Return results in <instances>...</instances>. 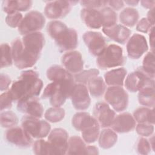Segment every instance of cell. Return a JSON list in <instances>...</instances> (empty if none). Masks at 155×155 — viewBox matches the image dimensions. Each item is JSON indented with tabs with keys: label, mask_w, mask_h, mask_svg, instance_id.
Segmentation results:
<instances>
[{
	"label": "cell",
	"mask_w": 155,
	"mask_h": 155,
	"mask_svg": "<svg viewBox=\"0 0 155 155\" xmlns=\"http://www.w3.org/2000/svg\"><path fill=\"white\" fill-rule=\"evenodd\" d=\"M106 102L117 112L124 111L128 107V94L119 86H110L105 93Z\"/></svg>",
	"instance_id": "52a82bcc"
},
{
	"label": "cell",
	"mask_w": 155,
	"mask_h": 155,
	"mask_svg": "<svg viewBox=\"0 0 155 155\" xmlns=\"http://www.w3.org/2000/svg\"><path fill=\"white\" fill-rule=\"evenodd\" d=\"M99 71L97 69L93 68L87 70L81 71V72L76 74L74 76V79L78 82L79 84H87L88 81L92 78L98 76Z\"/></svg>",
	"instance_id": "f35d334b"
},
{
	"label": "cell",
	"mask_w": 155,
	"mask_h": 155,
	"mask_svg": "<svg viewBox=\"0 0 155 155\" xmlns=\"http://www.w3.org/2000/svg\"><path fill=\"white\" fill-rule=\"evenodd\" d=\"M127 70L124 68L113 69L104 74V81L109 86H119L124 85Z\"/></svg>",
	"instance_id": "d4e9b609"
},
{
	"label": "cell",
	"mask_w": 155,
	"mask_h": 155,
	"mask_svg": "<svg viewBox=\"0 0 155 155\" xmlns=\"http://www.w3.org/2000/svg\"><path fill=\"white\" fill-rule=\"evenodd\" d=\"M21 124L22 127L33 138L42 139L50 132L49 123L38 117L25 116L22 119Z\"/></svg>",
	"instance_id": "8992f818"
},
{
	"label": "cell",
	"mask_w": 155,
	"mask_h": 155,
	"mask_svg": "<svg viewBox=\"0 0 155 155\" xmlns=\"http://www.w3.org/2000/svg\"><path fill=\"white\" fill-rule=\"evenodd\" d=\"M98 154V148L94 146H87L85 154Z\"/></svg>",
	"instance_id": "681fc988"
},
{
	"label": "cell",
	"mask_w": 155,
	"mask_h": 155,
	"mask_svg": "<svg viewBox=\"0 0 155 155\" xmlns=\"http://www.w3.org/2000/svg\"><path fill=\"white\" fill-rule=\"evenodd\" d=\"M154 87H145L139 91L138 101L145 107H154L155 101Z\"/></svg>",
	"instance_id": "d6a6232c"
},
{
	"label": "cell",
	"mask_w": 155,
	"mask_h": 155,
	"mask_svg": "<svg viewBox=\"0 0 155 155\" xmlns=\"http://www.w3.org/2000/svg\"><path fill=\"white\" fill-rule=\"evenodd\" d=\"M64 109L61 107H51L47 110L44 113L45 119L50 122L56 123L61 121L65 116Z\"/></svg>",
	"instance_id": "e575fe53"
},
{
	"label": "cell",
	"mask_w": 155,
	"mask_h": 155,
	"mask_svg": "<svg viewBox=\"0 0 155 155\" xmlns=\"http://www.w3.org/2000/svg\"><path fill=\"white\" fill-rule=\"evenodd\" d=\"M148 46L145 38L140 34H134L127 42L128 56L133 59L140 58L148 50Z\"/></svg>",
	"instance_id": "9a60e30c"
},
{
	"label": "cell",
	"mask_w": 155,
	"mask_h": 155,
	"mask_svg": "<svg viewBox=\"0 0 155 155\" xmlns=\"http://www.w3.org/2000/svg\"><path fill=\"white\" fill-rule=\"evenodd\" d=\"M151 150L150 142L145 138L141 137L137 144V151L140 154H148Z\"/></svg>",
	"instance_id": "7bdbcfd3"
},
{
	"label": "cell",
	"mask_w": 155,
	"mask_h": 155,
	"mask_svg": "<svg viewBox=\"0 0 155 155\" xmlns=\"http://www.w3.org/2000/svg\"><path fill=\"white\" fill-rule=\"evenodd\" d=\"M125 2L130 5L134 6V5H136L139 2V1H125Z\"/></svg>",
	"instance_id": "f5cc1de1"
},
{
	"label": "cell",
	"mask_w": 155,
	"mask_h": 155,
	"mask_svg": "<svg viewBox=\"0 0 155 155\" xmlns=\"http://www.w3.org/2000/svg\"><path fill=\"white\" fill-rule=\"evenodd\" d=\"M22 15L20 12L8 14L5 17V22L8 26L12 28L18 27L22 20Z\"/></svg>",
	"instance_id": "ab89813d"
},
{
	"label": "cell",
	"mask_w": 155,
	"mask_h": 155,
	"mask_svg": "<svg viewBox=\"0 0 155 155\" xmlns=\"http://www.w3.org/2000/svg\"><path fill=\"white\" fill-rule=\"evenodd\" d=\"M139 13L137 10L128 7L124 9L119 14V20L125 27H133L139 19Z\"/></svg>",
	"instance_id": "4dcf8cb0"
},
{
	"label": "cell",
	"mask_w": 155,
	"mask_h": 155,
	"mask_svg": "<svg viewBox=\"0 0 155 155\" xmlns=\"http://www.w3.org/2000/svg\"><path fill=\"white\" fill-rule=\"evenodd\" d=\"M122 48L116 44L107 45L97 56L96 62L99 67L107 69L120 66L124 63Z\"/></svg>",
	"instance_id": "5b68a950"
},
{
	"label": "cell",
	"mask_w": 155,
	"mask_h": 155,
	"mask_svg": "<svg viewBox=\"0 0 155 155\" xmlns=\"http://www.w3.org/2000/svg\"><path fill=\"white\" fill-rule=\"evenodd\" d=\"M86 145L85 141L80 137L73 136L68 141L66 154H85Z\"/></svg>",
	"instance_id": "f546056e"
},
{
	"label": "cell",
	"mask_w": 155,
	"mask_h": 155,
	"mask_svg": "<svg viewBox=\"0 0 155 155\" xmlns=\"http://www.w3.org/2000/svg\"><path fill=\"white\" fill-rule=\"evenodd\" d=\"M47 78L52 82L61 81L73 77L70 72L59 65H53L49 67L46 72Z\"/></svg>",
	"instance_id": "1f68e13d"
},
{
	"label": "cell",
	"mask_w": 155,
	"mask_h": 155,
	"mask_svg": "<svg viewBox=\"0 0 155 155\" xmlns=\"http://www.w3.org/2000/svg\"><path fill=\"white\" fill-rule=\"evenodd\" d=\"M47 32L54 39L62 51H70L75 49L78 44V36L76 31L68 28L62 22L53 21L47 25Z\"/></svg>",
	"instance_id": "7a4b0ae2"
},
{
	"label": "cell",
	"mask_w": 155,
	"mask_h": 155,
	"mask_svg": "<svg viewBox=\"0 0 155 155\" xmlns=\"http://www.w3.org/2000/svg\"><path fill=\"white\" fill-rule=\"evenodd\" d=\"M125 86L129 91L134 93L145 87H154V81L138 68L127 76Z\"/></svg>",
	"instance_id": "30bf717a"
},
{
	"label": "cell",
	"mask_w": 155,
	"mask_h": 155,
	"mask_svg": "<svg viewBox=\"0 0 155 155\" xmlns=\"http://www.w3.org/2000/svg\"><path fill=\"white\" fill-rule=\"evenodd\" d=\"M33 150V153L38 155L60 154L58 150L50 142L42 139H39L34 143Z\"/></svg>",
	"instance_id": "484cf974"
},
{
	"label": "cell",
	"mask_w": 155,
	"mask_h": 155,
	"mask_svg": "<svg viewBox=\"0 0 155 155\" xmlns=\"http://www.w3.org/2000/svg\"><path fill=\"white\" fill-rule=\"evenodd\" d=\"M100 11L103 17L102 27H108L116 24L117 15L112 8L110 7H104Z\"/></svg>",
	"instance_id": "74e56055"
},
{
	"label": "cell",
	"mask_w": 155,
	"mask_h": 155,
	"mask_svg": "<svg viewBox=\"0 0 155 155\" xmlns=\"http://www.w3.org/2000/svg\"><path fill=\"white\" fill-rule=\"evenodd\" d=\"M133 117L138 124H154V109L140 107L136 109L133 113Z\"/></svg>",
	"instance_id": "83f0119b"
},
{
	"label": "cell",
	"mask_w": 155,
	"mask_h": 155,
	"mask_svg": "<svg viewBox=\"0 0 155 155\" xmlns=\"http://www.w3.org/2000/svg\"><path fill=\"white\" fill-rule=\"evenodd\" d=\"M1 125L4 128H12L18 123L16 114L12 111H5L1 113Z\"/></svg>",
	"instance_id": "d590c367"
},
{
	"label": "cell",
	"mask_w": 155,
	"mask_h": 155,
	"mask_svg": "<svg viewBox=\"0 0 155 155\" xmlns=\"http://www.w3.org/2000/svg\"><path fill=\"white\" fill-rule=\"evenodd\" d=\"M136 126L133 116L128 113H124L115 116L111 125L116 133H124L132 131Z\"/></svg>",
	"instance_id": "ffe728a7"
},
{
	"label": "cell",
	"mask_w": 155,
	"mask_h": 155,
	"mask_svg": "<svg viewBox=\"0 0 155 155\" xmlns=\"http://www.w3.org/2000/svg\"><path fill=\"white\" fill-rule=\"evenodd\" d=\"M45 19L44 15L38 11H31L23 18L18 28L22 35L38 32L44 26Z\"/></svg>",
	"instance_id": "ba28073f"
},
{
	"label": "cell",
	"mask_w": 155,
	"mask_h": 155,
	"mask_svg": "<svg viewBox=\"0 0 155 155\" xmlns=\"http://www.w3.org/2000/svg\"><path fill=\"white\" fill-rule=\"evenodd\" d=\"M154 125L149 124H138L136 127V132L140 136L148 137L154 132Z\"/></svg>",
	"instance_id": "60d3db41"
},
{
	"label": "cell",
	"mask_w": 155,
	"mask_h": 155,
	"mask_svg": "<svg viewBox=\"0 0 155 155\" xmlns=\"http://www.w3.org/2000/svg\"><path fill=\"white\" fill-rule=\"evenodd\" d=\"M21 41L24 50L38 59L45 44L43 34L39 31L27 34L23 36Z\"/></svg>",
	"instance_id": "8fae6325"
},
{
	"label": "cell",
	"mask_w": 155,
	"mask_h": 155,
	"mask_svg": "<svg viewBox=\"0 0 155 155\" xmlns=\"http://www.w3.org/2000/svg\"><path fill=\"white\" fill-rule=\"evenodd\" d=\"M1 67H7L12 65L13 63V57L12 52V47L7 43L1 44Z\"/></svg>",
	"instance_id": "8d00e7d4"
},
{
	"label": "cell",
	"mask_w": 155,
	"mask_h": 155,
	"mask_svg": "<svg viewBox=\"0 0 155 155\" xmlns=\"http://www.w3.org/2000/svg\"><path fill=\"white\" fill-rule=\"evenodd\" d=\"M73 127L78 131H81L85 142L91 143L99 137L100 125L95 119L89 113L79 112L76 113L71 120Z\"/></svg>",
	"instance_id": "277c9868"
},
{
	"label": "cell",
	"mask_w": 155,
	"mask_h": 155,
	"mask_svg": "<svg viewBox=\"0 0 155 155\" xmlns=\"http://www.w3.org/2000/svg\"><path fill=\"white\" fill-rule=\"evenodd\" d=\"M81 18L84 23L91 28L98 29L103 27V17L101 11L84 8L81 11Z\"/></svg>",
	"instance_id": "603a6c76"
},
{
	"label": "cell",
	"mask_w": 155,
	"mask_h": 155,
	"mask_svg": "<svg viewBox=\"0 0 155 155\" xmlns=\"http://www.w3.org/2000/svg\"><path fill=\"white\" fill-rule=\"evenodd\" d=\"M94 116L99 125L103 128L111 127L115 117V112L107 103L99 102L94 106Z\"/></svg>",
	"instance_id": "e0dca14e"
},
{
	"label": "cell",
	"mask_w": 155,
	"mask_h": 155,
	"mask_svg": "<svg viewBox=\"0 0 155 155\" xmlns=\"http://www.w3.org/2000/svg\"><path fill=\"white\" fill-rule=\"evenodd\" d=\"M150 44L152 49V52H154V27L153 26L150 30Z\"/></svg>",
	"instance_id": "c3c4849f"
},
{
	"label": "cell",
	"mask_w": 155,
	"mask_h": 155,
	"mask_svg": "<svg viewBox=\"0 0 155 155\" xmlns=\"http://www.w3.org/2000/svg\"><path fill=\"white\" fill-rule=\"evenodd\" d=\"M87 84L89 93L94 97H99L105 92V85L104 80L99 76L91 78L88 81Z\"/></svg>",
	"instance_id": "f1b7e54d"
},
{
	"label": "cell",
	"mask_w": 155,
	"mask_h": 155,
	"mask_svg": "<svg viewBox=\"0 0 155 155\" xmlns=\"http://www.w3.org/2000/svg\"><path fill=\"white\" fill-rule=\"evenodd\" d=\"M11 47L13 61L15 66L19 69L31 67L38 60L24 50L22 41L18 38L12 42Z\"/></svg>",
	"instance_id": "9c48e42d"
},
{
	"label": "cell",
	"mask_w": 155,
	"mask_h": 155,
	"mask_svg": "<svg viewBox=\"0 0 155 155\" xmlns=\"http://www.w3.org/2000/svg\"><path fill=\"white\" fill-rule=\"evenodd\" d=\"M70 98L74 108L78 110H87L90 105V97L88 88L84 84H76Z\"/></svg>",
	"instance_id": "5bb4252c"
},
{
	"label": "cell",
	"mask_w": 155,
	"mask_h": 155,
	"mask_svg": "<svg viewBox=\"0 0 155 155\" xmlns=\"http://www.w3.org/2000/svg\"><path fill=\"white\" fill-rule=\"evenodd\" d=\"M13 101L9 91H5L1 94L0 103H1V111L9 109L12 106V101Z\"/></svg>",
	"instance_id": "b9f144b4"
},
{
	"label": "cell",
	"mask_w": 155,
	"mask_h": 155,
	"mask_svg": "<svg viewBox=\"0 0 155 155\" xmlns=\"http://www.w3.org/2000/svg\"><path fill=\"white\" fill-rule=\"evenodd\" d=\"M76 84L72 77L66 79L54 81L48 84L42 94L43 99H49L50 104L54 107H60L70 97Z\"/></svg>",
	"instance_id": "3957f363"
},
{
	"label": "cell",
	"mask_w": 155,
	"mask_h": 155,
	"mask_svg": "<svg viewBox=\"0 0 155 155\" xmlns=\"http://www.w3.org/2000/svg\"><path fill=\"white\" fill-rule=\"evenodd\" d=\"M146 75L154 79V54L148 52L143 58L142 65L139 68Z\"/></svg>",
	"instance_id": "836d02e7"
},
{
	"label": "cell",
	"mask_w": 155,
	"mask_h": 155,
	"mask_svg": "<svg viewBox=\"0 0 155 155\" xmlns=\"http://www.w3.org/2000/svg\"><path fill=\"white\" fill-rule=\"evenodd\" d=\"M153 27L146 18H142L138 22L136 26V30L142 33H148Z\"/></svg>",
	"instance_id": "f6af8a7d"
},
{
	"label": "cell",
	"mask_w": 155,
	"mask_h": 155,
	"mask_svg": "<svg viewBox=\"0 0 155 155\" xmlns=\"http://www.w3.org/2000/svg\"><path fill=\"white\" fill-rule=\"evenodd\" d=\"M82 38L89 51L93 56H99L107 46L105 38L99 32L86 31Z\"/></svg>",
	"instance_id": "4fadbf2b"
},
{
	"label": "cell",
	"mask_w": 155,
	"mask_h": 155,
	"mask_svg": "<svg viewBox=\"0 0 155 155\" xmlns=\"http://www.w3.org/2000/svg\"><path fill=\"white\" fill-rule=\"evenodd\" d=\"M11 84V79L10 77L4 73H1L0 75V90L1 91H5L8 89Z\"/></svg>",
	"instance_id": "bcb514c9"
},
{
	"label": "cell",
	"mask_w": 155,
	"mask_h": 155,
	"mask_svg": "<svg viewBox=\"0 0 155 155\" xmlns=\"http://www.w3.org/2000/svg\"><path fill=\"white\" fill-rule=\"evenodd\" d=\"M5 136L8 142L19 147H28L32 143V137L22 127L10 128Z\"/></svg>",
	"instance_id": "2e32d148"
},
{
	"label": "cell",
	"mask_w": 155,
	"mask_h": 155,
	"mask_svg": "<svg viewBox=\"0 0 155 155\" xmlns=\"http://www.w3.org/2000/svg\"><path fill=\"white\" fill-rule=\"evenodd\" d=\"M61 62L65 68L70 73L77 74L82 71L84 68L82 56L78 51L66 52L62 56Z\"/></svg>",
	"instance_id": "ac0fdd59"
},
{
	"label": "cell",
	"mask_w": 155,
	"mask_h": 155,
	"mask_svg": "<svg viewBox=\"0 0 155 155\" xmlns=\"http://www.w3.org/2000/svg\"><path fill=\"white\" fill-rule=\"evenodd\" d=\"M104 33L111 40L124 44L129 38L131 31L123 25L115 24L108 27H102Z\"/></svg>",
	"instance_id": "7402d4cb"
},
{
	"label": "cell",
	"mask_w": 155,
	"mask_h": 155,
	"mask_svg": "<svg viewBox=\"0 0 155 155\" xmlns=\"http://www.w3.org/2000/svg\"><path fill=\"white\" fill-rule=\"evenodd\" d=\"M108 3L112 8L116 10H120L124 5V1H108Z\"/></svg>",
	"instance_id": "7dc6e473"
},
{
	"label": "cell",
	"mask_w": 155,
	"mask_h": 155,
	"mask_svg": "<svg viewBox=\"0 0 155 155\" xmlns=\"http://www.w3.org/2000/svg\"><path fill=\"white\" fill-rule=\"evenodd\" d=\"M77 1H49L44 8L45 15L50 19H59L65 16L71 10L74 3Z\"/></svg>",
	"instance_id": "7c38bea8"
},
{
	"label": "cell",
	"mask_w": 155,
	"mask_h": 155,
	"mask_svg": "<svg viewBox=\"0 0 155 155\" xmlns=\"http://www.w3.org/2000/svg\"><path fill=\"white\" fill-rule=\"evenodd\" d=\"M154 7L150 9L147 14V17L146 18L150 23L154 26Z\"/></svg>",
	"instance_id": "f907efd6"
},
{
	"label": "cell",
	"mask_w": 155,
	"mask_h": 155,
	"mask_svg": "<svg viewBox=\"0 0 155 155\" xmlns=\"http://www.w3.org/2000/svg\"><path fill=\"white\" fill-rule=\"evenodd\" d=\"M32 1L29 0H19V1H4L2 2L3 11L8 14L14 13L19 12L27 11L31 8Z\"/></svg>",
	"instance_id": "cb8c5ba5"
},
{
	"label": "cell",
	"mask_w": 155,
	"mask_h": 155,
	"mask_svg": "<svg viewBox=\"0 0 155 155\" xmlns=\"http://www.w3.org/2000/svg\"><path fill=\"white\" fill-rule=\"evenodd\" d=\"M43 87V82L39 78L38 72L25 70L21 74L8 90L13 101H20L38 96Z\"/></svg>",
	"instance_id": "6da1fadb"
},
{
	"label": "cell",
	"mask_w": 155,
	"mask_h": 155,
	"mask_svg": "<svg viewBox=\"0 0 155 155\" xmlns=\"http://www.w3.org/2000/svg\"><path fill=\"white\" fill-rule=\"evenodd\" d=\"M98 138L99 146L104 149H108L117 142V135L114 130L106 128L99 133Z\"/></svg>",
	"instance_id": "4316f807"
},
{
	"label": "cell",
	"mask_w": 155,
	"mask_h": 155,
	"mask_svg": "<svg viewBox=\"0 0 155 155\" xmlns=\"http://www.w3.org/2000/svg\"><path fill=\"white\" fill-rule=\"evenodd\" d=\"M140 3L142 5L146 8H149L151 9L154 7V1H141Z\"/></svg>",
	"instance_id": "816d5d0a"
},
{
	"label": "cell",
	"mask_w": 155,
	"mask_h": 155,
	"mask_svg": "<svg viewBox=\"0 0 155 155\" xmlns=\"http://www.w3.org/2000/svg\"><path fill=\"white\" fill-rule=\"evenodd\" d=\"M17 109L27 116L38 118H41L44 113L43 107L36 97L18 101Z\"/></svg>",
	"instance_id": "d6986e66"
},
{
	"label": "cell",
	"mask_w": 155,
	"mask_h": 155,
	"mask_svg": "<svg viewBox=\"0 0 155 155\" xmlns=\"http://www.w3.org/2000/svg\"><path fill=\"white\" fill-rule=\"evenodd\" d=\"M68 136L64 129L54 128L48 134V141L58 150L60 154H65L68 147Z\"/></svg>",
	"instance_id": "44dd1931"
},
{
	"label": "cell",
	"mask_w": 155,
	"mask_h": 155,
	"mask_svg": "<svg viewBox=\"0 0 155 155\" xmlns=\"http://www.w3.org/2000/svg\"><path fill=\"white\" fill-rule=\"evenodd\" d=\"M81 4L84 7V8H100L105 6L107 3V1H99V0H92V1H81Z\"/></svg>",
	"instance_id": "ee69618b"
}]
</instances>
